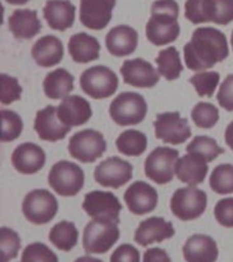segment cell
Listing matches in <instances>:
<instances>
[{"mask_svg": "<svg viewBox=\"0 0 233 262\" xmlns=\"http://www.w3.org/2000/svg\"><path fill=\"white\" fill-rule=\"evenodd\" d=\"M155 63L158 66L159 75L165 78L167 81H175L183 71L179 51L175 47H168L159 51L158 56L155 57Z\"/></svg>", "mask_w": 233, "mask_h": 262, "instance_id": "cell-31", "label": "cell"}, {"mask_svg": "<svg viewBox=\"0 0 233 262\" xmlns=\"http://www.w3.org/2000/svg\"><path fill=\"white\" fill-rule=\"evenodd\" d=\"M214 216L218 224L226 228H233V198H222L216 204Z\"/></svg>", "mask_w": 233, "mask_h": 262, "instance_id": "cell-41", "label": "cell"}, {"mask_svg": "<svg viewBox=\"0 0 233 262\" xmlns=\"http://www.w3.org/2000/svg\"><path fill=\"white\" fill-rule=\"evenodd\" d=\"M155 137L164 142L180 145L191 137V127L187 119H183L179 112H162L154 120Z\"/></svg>", "mask_w": 233, "mask_h": 262, "instance_id": "cell-13", "label": "cell"}, {"mask_svg": "<svg viewBox=\"0 0 233 262\" xmlns=\"http://www.w3.org/2000/svg\"><path fill=\"white\" fill-rule=\"evenodd\" d=\"M116 0H81L79 20L91 30H102L112 19Z\"/></svg>", "mask_w": 233, "mask_h": 262, "instance_id": "cell-16", "label": "cell"}, {"mask_svg": "<svg viewBox=\"0 0 233 262\" xmlns=\"http://www.w3.org/2000/svg\"><path fill=\"white\" fill-rule=\"evenodd\" d=\"M106 150L104 135L93 128L78 131L69 138L68 153L81 163H94Z\"/></svg>", "mask_w": 233, "mask_h": 262, "instance_id": "cell-10", "label": "cell"}, {"mask_svg": "<svg viewBox=\"0 0 233 262\" xmlns=\"http://www.w3.org/2000/svg\"><path fill=\"white\" fill-rule=\"evenodd\" d=\"M217 101L224 110L229 112L233 111V74L228 75L221 83L218 94H217Z\"/></svg>", "mask_w": 233, "mask_h": 262, "instance_id": "cell-42", "label": "cell"}, {"mask_svg": "<svg viewBox=\"0 0 233 262\" xmlns=\"http://www.w3.org/2000/svg\"><path fill=\"white\" fill-rule=\"evenodd\" d=\"M44 93L48 98L60 100L67 97L74 89V77L65 69H55L46 74L42 82Z\"/></svg>", "mask_w": 233, "mask_h": 262, "instance_id": "cell-29", "label": "cell"}, {"mask_svg": "<svg viewBox=\"0 0 233 262\" xmlns=\"http://www.w3.org/2000/svg\"><path fill=\"white\" fill-rule=\"evenodd\" d=\"M230 44H232V49H233V32H232V36H230Z\"/></svg>", "mask_w": 233, "mask_h": 262, "instance_id": "cell-48", "label": "cell"}, {"mask_svg": "<svg viewBox=\"0 0 233 262\" xmlns=\"http://www.w3.org/2000/svg\"><path fill=\"white\" fill-rule=\"evenodd\" d=\"M141 261V254L138 249L134 246L124 243L120 245L114 250L113 254L110 255V262H139Z\"/></svg>", "mask_w": 233, "mask_h": 262, "instance_id": "cell-43", "label": "cell"}, {"mask_svg": "<svg viewBox=\"0 0 233 262\" xmlns=\"http://www.w3.org/2000/svg\"><path fill=\"white\" fill-rule=\"evenodd\" d=\"M132 178V165L120 157H109L94 169V180L102 187L120 188Z\"/></svg>", "mask_w": 233, "mask_h": 262, "instance_id": "cell-14", "label": "cell"}, {"mask_svg": "<svg viewBox=\"0 0 233 262\" xmlns=\"http://www.w3.org/2000/svg\"><path fill=\"white\" fill-rule=\"evenodd\" d=\"M185 262H216L218 258V246L208 235L196 233L187 239L183 246Z\"/></svg>", "mask_w": 233, "mask_h": 262, "instance_id": "cell-22", "label": "cell"}, {"mask_svg": "<svg viewBox=\"0 0 233 262\" xmlns=\"http://www.w3.org/2000/svg\"><path fill=\"white\" fill-rule=\"evenodd\" d=\"M8 29L19 40H30L41 32V22L34 10H15L8 18Z\"/></svg>", "mask_w": 233, "mask_h": 262, "instance_id": "cell-27", "label": "cell"}, {"mask_svg": "<svg viewBox=\"0 0 233 262\" xmlns=\"http://www.w3.org/2000/svg\"><path fill=\"white\" fill-rule=\"evenodd\" d=\"M179 151L167 146L155 147L145 161V175L157 184L172 182L176 173Z\"/></svg>", "mask_w": 233, "mask_h": 262, "instance_id": "cell-11", "label": "cell"}, {"mask_svg": "<svg viewBox=\"0 0 233 262\" xmlns=\"http://www.w3.org/2000/svg\"><path fill=\"white\" fill-rule=\"evenodd\" d=\"M78 229L71 221H60L49 231V241L61 251H71L78 243Z\"/></svg>", "mask_w": 233, "mask_h": 262, "instance_id": "cell-30", "label": "cell"}, {"mask_svg": "<svg viewBox=\"0 0 233 262\" xmlns=\"http://www.w3.org/2000/svg\"><path fill=\"white\" fill-rule=\"evenodd\" d=\"M0 245L3 251V262H8L16 258L20 249L19 235L7 227H2L0 229Z\"/></svg>", "mask_w": 233, "mask_h": 262, "instance_id": "cell-39", "label": "cell"}, {"mask_svg": "<svg viewBox=\"0 0 233 262\" xmlns=\"http://www.w3.org/2000/svg\"><path fill=\"white\" fill-rule=\"evenodd\" d=\"M179 4L175 0H157L151 6L150 19L146 24V37L151 44H171L179 37Z\"/></svg>", "mask_w": 233, "mask_h": 262, "instance_id": "cell-2", "label": "cell"}, {"mask_svg": "<svg viewBox=\"0 0 233 262\" xmlns=\"http://www.w3.org/2000/svg\"><path fill=\"white\" fill-rule=\"evenodd\" d=\"M143 262H172L169 254L164 249L153 247L145 251L143 254Z\"/></svg>", "mask_w": 233, "mask_h": 262, "instance_id": "cell-44", "label": "cell"}, {"mask_svg": "<svg viewBox=\"0 0 233 262\" xmlns=\"http://www.w3.org/2000/svg\"><path fill=\"white\" fill-rule=\"evenodd\" d=\"M101 45L96 37L87 33H77L69 37L68 52L75 63H90L100 57Z\"/></svg>", "mask_w": 233, "mask_h": 262, "instance_id": "cell-28", "label": "cell"}, {"mask_svg": "<svg viewBox=\"0 0 233 262\" xmlns=\"http://www.w3.org/2000/svg\"><path fill=\"white\" fill-rule=\"evenodd\" d=\"M24 130V122L16 112L2 110V142L14 141Z\"/></svg>", "mask_w": 233, "mask_h": 262, "instance_id": "cell-37", "label": "cell"}, {"mask_svg": "<svg viewBox=\"0 0 233 262\" xmlns=\"http://www.w3.org/2000/svg\"><path fill=\"white\" fill-rule=\"evenodd\" d=\"M20 262H59V258L48 246L34 242L25 247Z\"/></svg>", "mask_w": 233, "mask_h": 262, "instance_id": "cell-38", "label": "cell"}, {"mask_svg": "<svg viewBox=\"0 0 233 262\" xmlns=\"http://www.w3.org/2000/svg\"><path fill=\"white\" fill-rule=\"evenodd\" d=\"M191 118L199 128H212L217 124L220 119V112L212 102H198L191 111Z\"/></svg>", "mask_w": 233, "mask_h": 262, "instance_id": "cell-35", "label": "cell"}, {"mask_svg": "<svg viewBox=\"0 0 233 262\" xmlns=\"http://www.w3.org/2000/svg\"><path fill=\"white\" fill-rule=\"evenodd\" d=\"M123 81L134 88H153L159 81V73L145 59L136 57L123 63L120 67Z\"/></svg>", "mask_w": 233, "mask_h": 262, "instance_id": "cell-18", "label": "cell"}, {"mask_svg": "<svg viewBox=\"0 0 233 262\" xmlns=\"http://www.w3.org/2000/svg\"><path fill=\"white\" fill-rule=\"evenodd\" d=\"M229 56L226 36L214 28H198L184 45V60L192 71H206Z\"/></svg>", "mask_w": 233, "mask_h": 262, "instance_id": "cell-1", "label": "cell"}, {"mask_svg": "<svg viewBox=\"0 0 233 262\" xmlns=\"http://www.w3.org/2000/svg\"><path fill=\"white\" fill-rule=\"evenodd\" d=\"M48 183L59 195L74 196L83 188L85 172L77 164L61 160L51 168Z\"/></svg>", "mask_w": 233, "mask_h": 262, "instance_id": "cell-6", "label": "cell"}, {"mask_svg": "<svg viewBox=\"0 0 233 262\" xmlns=\"http://www.w3.org/2000/svg\"><path fill=\"white\" fill-rule=\"evenodd\" d=\"M208 171V164L200 156L188 153L180 157L176 164V176L180 182L188 186H196L203 183Z\"/></svg>", "mask_w": 233, "mask_h": 262, "instance_id": "cell-25", "label": "cell"}, {"mask_svg": "<svg viewBox=\"0 0 233 262\" xmlns=\"http://www.w3.org/2000/svg\"><path fill=\"white\" fill-rule=\"evenodd\" d=\"M63 42L52 34H46L34 42L32 48V56L41 67H52L63 60Z\"/></svg>", "mask_w": 233, "mask_h": 262, "instance_id": "cell-26", "label": "cell"}, {"mask_svg": "<svg viewBox=\"0 0 233 262\" xmlns=\"http://www.w3.org/2000/svg\"><path fill=\"white\" fill-rule=\"evenodd\" d=\"M184 8L191 24L213 22L225 26L233 20V0H187Z\"/></svg>", "mask_w": 233, "mask_h": 262, "instance_id": "cell-3", "label": "cell"}, {"mask_svg": "<svg viewBox=\"0 0 233 262\" xmlns=\"http://www.w3.org/2000/svg\"><path fill=\"white\" fill-rule=\"evenodd\" d=\"M34 130L38 138L46 142H57L65 138L71 131V127L61 122L57 114V106L48 105L40 110L34 119Z\"/></svg>", "mask_w": 233, "mask_h": 262, "instance_id": "cell-15", "label": "cell"}, {"mask_svg": "<svg viewBox=\"0 0 233 262\" xmlns=\"http://www.w3.org/2000/svg\"><path fill=\"white\" fill-rule=\"evenodd\" d=\"M220 82V74L217 71H199L190 78V83L194 85L196 93L200 97H212Z\"/></svg>", "mask_w": 233, "mask_h": 262, "instance_id": "cell-36", "label": "cell"}, {"mask_svg": "<svg viewBox=\"0 0 233 262\" xmlns=\"http://www.w3.org/2000/svg\"><path fill=\"white\" fill-rule=\"evenodd\" d=\"M46 161V156L42 147L33 142L20 143L12 151V167L22 175H33L41 171Z\"/></svg>", "mask_w": 233, "mask_h": 262, "instance_id": "cell-19", "label": "cell"}, {"mask_svg": "<svg viewBox=\"0 0 233 262\" xmlns=\"http://www.w3.org/2000/svg\"><path fill=\"white\" fill-rule=\"evenodd\" d=\"M105 45L113 56L122 57L131 55L138 45V32L127 25L114 26L106 34Z\"/></svg>", "mask_w": 233, "mask_h": 262, "instance_id": "cell-23", "label": "cell"}, {"mask_svg": "<svg viewBox=\"0 0 233 262\" xmlns=\"http://www.w3.org/2000/svg\"><path fill=\"white\" fill-rule=\"evenodd\" d=\"M207 206V195L203 190L194 186L176 190L171 198V210L177 219L191 221L200 217Z\"/></svg>", "mask_w": 233, "mask_h": 262, "instance_id": "cell-9", "label": "cell"}, {"mask_svg": "<svg viewBox=\"0 0 233 262\" xmlns=\"http://www.w3.org/2000/svg\"><path fill=\"white\" fill-rule=\"evenodd\" d=\"M116 147L120 153L138 157L147 147V137L139 130H126L116 138Z\"/></svg>", "mask_w": 233, "mask_h": 262, "instance_id": "cell-32", "label": "cell"}, {"mask_svg": "<svg viewBox=\"0 0 233 262\" xmlns=\"http://www.w3.org/2000/svg\"><path fill=\"white\" fill-rule=\"evenodd\" d=\"M175 235V228L169 221L164 220L162 217H150L143 220L135 231L134 241L139 246H146L154 242H164L171 239Z\"/></svg>", "mask_w": 233, "mask_h": 262, "instance_id": "cell-20", "label": "cell"}, {"mask_svg": "<svg viewBox=\"0 0 233 262\" xmlns=\"http://www.w3.org/2000/svg\"><path fill=\"white\" fill-rule=\"evenodd\" d=\"M57 114L64 124L75 127L89 122L93 111L86 98L81 96H67L61 98V102L57 106Z\"/></svg>", "mask_w": 233, "mask_h": 262, "instance_id": "cell-21", "label": "cell"}, {"mask_svg": "<svg viewBox=\"0 0 233 262\" xmlns=\"http://www.w3.org/2000/svg\"><path fill=\"white\" fill-rule=\"evenodd\" d=\"M187 153L200 156L207 163L216 160L220 155L224 153V149L217 143L216 139L206 137V135H198L187 145Z\"/></svg>", "mask_w": 233, "mask_h": 262, "instance_id": "cell-33", "label": "cell"}, {"mask_svg": "<svg viewBox=\"0 0 233 262\" xmlns=\"http://www.w3.org/2000/svg\"><path fill=\"white\" fill-rule=\"evenodd\" d=\"M82 208L93 220H109L120 223L119 214L122 204L113 192L94 190L86 194Z\"/></svg>", "mask_w": 233, "mask_h": 262, "instance_id": "cell-12", "label": "cell"}, {"mask_svg": "<svg viewBox=\"0 0 233 262\" xmlns=\"http://www.w3.org/2000/svg\"><path fill=\"white\" fill-rule=\"evenodd\" d=\"M225 142L233 150V122H230L225 130Z\"/></svg>", "mask_w": 233, "mask_h": 262, "instance_id": "cell-45", "label": "cell"}, {"mask_svg": "<svg viewBox=\"0 0 233 262\" xmlns=\"http://www.w3.org/2000/svg\"><path fill=\"white\" fill-rule=\"evenodd\" d=\"M210 187L214 192L225 195L233 192V165L232 164H220L213 169L210 175Z\"/></svg>", "mask_w": 233, "mask_h": 262, "instance_id": "cell-34", "label": "cell"}, {"mask_svg": "<svg viewBox=\"0 0 233 262\" xmlns=\"http://www.w3.org/2000/svg\"><path fill=\"white\" fill-rule=\"evenodd\" d=\"M42 14L49 28L64 32L73 28L75 20V6L69 0H46Z\"/></svg>", "mask_w": 233, "mask_h": 262, "instance_id": "cell-24", "label": "cell"}, {"mask_svg": "<svg viewBox=\"0 0 233 262\" xmlns=\"http://www.w3.org/2000/svg\"><path fill=\"white\" fill-rule=\"evenodd\" d=\"M124 201L131 213L142 216L153 212L158 204V192L146 182L138 180L131 184L124 192Z\"/></svg>", "mask_w": 233, "mask_h": 262, "instance_id": "cell-17", "label": "cell"}, {"mask_svg": "<svg viewBox=\"0 0 233 262\" xmlns=\"http://www.w3.org/2000/svg\"><path fill=\"white\" fill-rule=\"evenodd\" d=\"M82 90L96 100L110 97L119 86L118 75L106 66H93L85 70L79 79Z\"/></svg>", "mask_w": 233, "mask_h": 262, "instance_id": "cell-8", "label": "cell"}, {"mask_svg": "<svg viewBox=\"0 0 233 262\" xmlns=\"http://www.w3.org/2000/svg\"><path fill=\"white\" fill-rule=\"evenodd\" d=\"M147 104L143 96L134 92L120 93L109 105V115L119 126H134L146 118Z\"/></svg>", "mask_w": 233, "mask_h": 262, "instance_id": "cell-5", "label": "cell"}, {"mask_svg": "<svg viewBox=\"0 0 233 262\" xmlns=\"http://www.w3.org/2000/svg\"><path fill=\"white\" fill-rule=\"evenodd\" d=\"M74 262H102L101 259H98V258L90 257V255H83V257L77 258Z\"/></svg>", "mask_w": 233, "mask_h": 262, "instance_id": "cell-46", "label": "cell"}, {"mask_svg": "<svg viewBox=\"0 0 233 262\" xmlns=\"http://www.w3.org/2000/svg\"><path fill=\"white\" fill-rule=\"evenodd\" d=\"M8 4H12V6H22V4H26L30 0H6Z\"/></svg>", "mask_w": 233, "mask_h": 262, "instance_id": "cell-47", "label": "cell"}, {"mask_svg": "<svg viewBox=\"0 0 233 262\" xmlns=\"http://www.w3.org/2000/svg\"><path fill=\"white\" fill-rule=\"evenodd\" d=\"M2 81V93H0V101L3 105H8L14 101H18L22 96V88H20L18 79L10 77L7 74L0 75Z\"/></svg>", "mask_w": 233, "mask_h": 262, "instance_id": "cell-40", "label": "cell"}, {"mask_svg": "<svg viewBox=\"0 0 233 262\" xmlns=\"http://www.w3.org/2000/svg\"><path fill=\"white\" fill-rule=\"evenodd\" d=\"M120 237L119 223L91 220L83 229V249L87 254H105Z\"/></svg>", "mask_w": 233, "mask_h": 262, "instance_id": "cell-4", "label": "cell"}, {"mask_svg": "<svg viewBox=\"0 0 233 262\" xmlns=\"http://www.w3.org/2000/svg\"><path fill=\"white\" fill-rule=\"evenodd\" d=\"M59 204L56 196L45 188H36L28 192L22 202V213L25 219L33 224L42 225L55 219Z\"/></svg>", "mask_w": 233, "mask_h": 262, "instance_id": "cell-7", "label": "cell"}]
</instances>
